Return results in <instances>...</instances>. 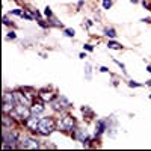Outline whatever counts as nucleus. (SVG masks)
Here are the masks:
<instances>
[{
	"label": "nucleus",
	"mask_w": 151,
	"mask_h": 151,
	"mask_svg": "<svg viewBox=\"0 0 151 151\" xmlns=\"http://www.w3.org/2000/svg\"><path fill=\"white\" fill-rule=\"evenodd\" d=\"M30 115H32L30 107H27L26 104H17L14 109L11 110V116H14L15 119H23V121H26Z\"/></svg>",
	"instance_id": "f257e3e1"
},
{
	"label": "nucleus",
	"mask_w": 151,
	"mask_h": 151,
	"mask_svg": "<svg viewBox=\"0 0 151 151\" xmlns=\"http://www.w3.org/2000/svg\"><path fill=\"white\" fill-rule=\"evenodd\" d=\"M55 127H56V124H55V121L52 118H41L36 133H40L42 136H48L50 133L55 130Z\"/></svg>",
	"instance_id": "f03ea898"
},
{
	"label": "nucleus",
	"mask_w": 151,
	"mask_h": 151,
	"mask_svg": "<svg viewBox=\"0 0 151 151\" xmlns=\"http://www.w3.org/2000/svg\"><path fill=\"white\" fill-rule=\"evenodd\" d=\"M58 127L64 132H73V130H76V121H74L73 116L65 115L64 118H60L58 121Z\"/></svg>",
	"instance_id": "7ed1b4c3"
},
{
	"label": "nucleus",
	"mask_w": 151,
	"mask_h": 151,
	"mask_svg": "<svg viewBox=\"0 0 151 151\" xmlns=\"http://www.w3.org/2000/svg\"><path fill=\"white\" fill-rule=\"evenodd\" d=\"M17 106V100H15V95L14 92L9 94V92H5L3 94V113H11V110Z\"/></svg>",
	"instance_id": "20e7f679"
},
{
	"label": "nucleus",
	"mask_w": 151,
	"mask_h": 151,
	"mask_svg": "<svg viewBox=\"0 0 151 151\" xmlns=\"http://www.w3.org/2000/svg\"><path fill=\"white\" fill-rule=\"evenodd\" d=\"M52 107H53V110H56V112H64L65 109H70V107H71V103L68 101L64 95H60V97H58V98L55 100V101H52Z\"/></svg>",
	"instance_id": "39448f33"
},
{
	"label": "nucleus",
	"mask_w": 151,
	"mask_h": 151,
	"mask_svg": "<svg viewBox=\"0 0 151 151\" xmlns=\"http://www.w3.org/2000/svg\"><path fill=\"white\" fill-rule=\"evenodd\" d=\"M18 147L20 148H30V150H33V148H40L41 145H40V141L33 139V137H23V139L20 141V144H18Z\"/></svg>",
	"instance_id": "423d86ee"
},
{
	"label": "nucleus",
	"mask_w": 151,
	"mask_h": 151,
	"mask_svg": "<svg viewBox=\"0 0 151 151\" xmlns=\"http://www.w3.org/2000/svg\"><path fill=\"white\" fill-rule=\"evenodd\" d=\"M40 115H30L26 121H24V124H26V127L30 130V132H38V125H40Z\"/></svg>",
	"instance_id": "0eeeda50"
},
{
	"label": "nucleus",
	"mask_w": 151,
	"mask_h": 151,
	"mask_svg": "<svg viewBox=\"0 0 151 151\" xmlns=\"http://www.w3.org/2000/svg\"><path fill=\"white\" fill-rule=\"evenodd\" d=\"M74 137H76V139H77L79 142H82V144L89 142V136H88V132L83 130V129H76V130H74Z\"/></svg>",
	"instance_id": "6e6552de"
},
{
	"label": "nucleus",
	"mask_w": 151,
	"mask_h": 151,
	"mask_svg": "<svg viewBox=\"0 0 151 151\" xmlns=\"http://www.w3.org/2000/svg\"><path fill=\"white\" fill-rule=\"evenodd\" d=\"M44 110H45V106H44V101H42V100H41V101H35V103H32V106H30L32 115H41Z\"/></svg>",
	"instance_id": "1a4fd4ad"
},
{
	"label": "nucleus",
	"mask_w": 151,
	"mask_h": 151,
	"mask_svg": "<svg viewBox=\"0 0 151 151\" xmlns=\"http://www.w3.org/2000/svg\"><path fill=\"white\" fill-rule=\"evenodd\" d=\"M40 98L42 100L44 103H48V101H53L55 100V94L50 92V91H41L40 92Z\"/></svg>",
	"instance_id": "9d476101"
},
{
	"label": "nucleus",
	"mask_w": 151,
	"mask_h": 151,
	"mask_svg": "<svg viewBox=\"0 0 151 151\" xmlns=\"http://www.w3.org/2000/svg\"><path fill=\"white\" fill-rule=\"evenodd\" d=\"M103 32H104V35L109 36V38H115V36H116V32H115V29H113V27H106Z\"/></svg>",
	"instance_id": "9b49d317"
},
{
	"label": "nucleus",
	"mask_w": 151,
	"mask_h": 151,
	"mask_svg": "<svg viewBox=\"0 0 151 151\" xmlns=\"http://www.w3.org/2000/svg\"><path fill=\"white\" fill-rule=\"evenodd\" d=\"M107 47L109 48H113V50H121L122 48V45L119 42H115V41H109L107 42Z\"/></svg>",
	"instance_id": "f8f14e48"
},
{
	"label": "nucleus",
	"mask_w": 151,
	"mask_h": 151,
	"mask_svg": "<svg viewBox=\"0 0 151 151\" xmlns=\"http://www.w3.org/2000/svg\"><path fill=\"white\" fill-rule=\"evenodd\" d=\"M44 14H45V17H47V18H55V17H53V12H52V9H50L48 6L44 9Z\"/></svg>",
	"instance_id": "ddd939ff"
},
{
	"label": "nucleus",
	"mask_w": 151,
	"mask_h": 151,
	"mask_svg": "<svg viewBox=\"0 0 151 151\" xmlns=\"http://www.w3.org/2000/svg\"><path fill=\"white\" fill-rule=\"evenodd\" d=\"M85 73H86V79L89 80L91 79V67L89 65H85Z\"/></svg>",
	"instance_id": "4468645a"
},
{
	"label": "nucleus",
	"mask_w": 151,
	"mask_h": 151,
	"mask_svg": "<svg viewBox=\"0 0 151 151\" xmlns=\"http://www.w3.org/2000/svg\"><path fill=\"white\" fill-rule=\"evenodd\" d=\"M112 6V0H103V8L104 9H110Z\"/></svg>",
	"instance_id": "2eb2a0df"
},
{
	"label": "nucleus",
	"mask_w": 151,
	"mask_h": 151,
	"mask_svg": "<svg viewBox=\"0 0 151 151\" xmlns=\"http://www.w3.org/2000/svg\"><path fill=\"white\" fill-rule=\"evenodd\" d=\"M65 36L73 38V36H74V30H73V29H65Z\"/></svg>",
	"instance_id": "dca6fc26"
},
{
	"label": "nucleus",
	"mask_w": 151,
	"mask_h": 151,
	"mask_svg": "<svg viewBox=\"0 0 151 151\" xmlns=\"http://www.w3.org/2000/svg\"><path fill=\"white\" fill-rule=\"evenodd\" d=\"M91 26H92V21H91V20H85V23H83V27L89 29Z\"/></svg>",
	"instance_id": "f3484780"
},
{
	"label": "nucleus",
	"mask_w": 151,
	"mask_h": 151,
	"mask_svg": "<svg viewBox=\"0 0 151 151\" xmlns=\"http://www.w3.org/2000/svg\"><path fill=\"white\" fill-rule=\"evenodd\" d=\"M115 64H116V65H118V67L122 70V73H127V71H125V65H124V64H121L119 60H115Z\"/></svg>",
	"instance_id": "a211bd4d"
},
{
	"label": "nucleus",
	"mask_w": 151,
	"mask_h": 151,
	"mask_svg": "<svg viewBox=\"0 0 151 151\" xmlns=\"http://www.w3.org/2000/svg\"><path fill=\"white\" fill-rule=\"evenodd\" d=\"M129 86H130V88H137V86H142V85H141V83H136V82L132 80V82H129Z\"/></svg>",
	"instance_id": "6ab92c4d"
},
{
	"label": "nucleus",
	"mask_w": 151,
	"mask_h": 151,
	"mask_svg": "<svg viewBox=\"0 0 151 151\" xmlns=\"http://www.w3.org/2000/svg\"><path fill=\"white\" fill-rule=\"evenodd\" d=\"M8 38H9V40H15V38H17L15 32H9V33H8Z\"/></svg>",
	"instance_id": "aec40b11"
},
{
	"label": "nucleus",
	"mask_w": 151,
	"mask_h": 151,
	"mask_svg": "<svg viewBox=\"0 0 151 151\" xmlns=\"http://www.w3.org/2000/svg\"><path fill=\"white\" fill-rule=\"evenodd\" d=\"M83 47H85V48H86V50H88V52H92V50H94V48H92V45H91V44H85V45H83Z\"/></svg>",
	"instance_id": "412c9836"
},
{
	"label": "nucleus",
	"mask_w": 151,
	"mask_h": 151,
	"mask_svg": "<svg viewBox=\"0 0 151 151\" xmlns=\"http://www.w3.org/2000/svg\"><path fill=\"white\" fill-rule=\"evenodd\" d=\"M100 71H101V73H107V71H109V68H106V67H101V68H100Z\"/></svg>",
	"instance_id": "4be33fe9"
},
{
	"label": "nucleus",
	"mask_w": 151,
	"mask_h": 151,
	"mask_svg": "<svg viewBox=\"0 0 151 151\" xmlns=\"http://www.w3.org/2000/svg\"><path fill=\"white\" fill-rule=\"evenodd\" d=\"M147 71H148V73H151V65H148V67H147Z\"/></svg>",
	"instance_id": "5701e85b"
},
{
	"label": "nucleus",
	"mask_w": 151,
	"mask_h": 151,
	"mask_svg": "<svg viewBox=\"0 0 151 151\" xmlns=\"http://www.w3.org/2000/svg\"><path fill=\"white\" fill-rule=\"evenodd\" d=\"M150 98H151V95H150Z\"/></svg>",
	"instance_id": "b1692460"
}]
</instances>
